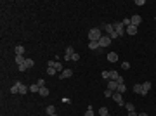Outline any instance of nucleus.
Segmentation results:
<instances>
[{"mask_svg": "<svg viewBox=\"0 0 156 116\" xmlns=\"http://www.w3.org/2000/svg\"><path fill=\"white\" fill-rule=\"evenodd\" d=\"M113 28H115V31L118 33V37L125 35V26H123V23H121V21H116V23L113 24Z\"/></svg>", "mask_w": 156, "mask_h": 116, "instance_id": "2", "label": "nucleus"}, {"mask_svg": "<svg viewBox=\"0 0 156 116\" xmlns=\"http://www.w3.org/2000/svg\"><path fill=\"white\" fill-rule=\"evenodd\" d=\"M101 28H92L90 31H88V40L90 42H99L101 40Z\"/></svg>", "mask_w": 156, "mask_h": 116, "instance_id": "1", "label": "nucleus"}, {"mask_svg": "<svg viewBox=\"0 0 156 116\" xmlns=\"http://www.w3.org/2000/svg\"><path fill=\"white\" fill-rule=\"evenodd\" d=\"M71 61H80V54H76V52H75V54L71 56Z\"/></svg>", "mask_w": 156, "mask_h": 116, "instance_id": "33", "label": "nucleus"}, {"mask_svg": "<svg viewBox=\"0 0 156 116\" xmlns=\"http://www.w3.org/2000/svg\"><path fill=\"white\" fill-rule=\"evenodd\" d=\"M75 54L73 47H66V54H64V61H71V56Z\"/></svg>", "mask_w": 156, "mask_h": 116, "instance_id": "7", "label": "nucleus"}, {"mask_svg": "<svg viewBox=\"0 0 156 116\" xmlns=\"http://www.w3.org/2000/svg\"><path fill=\"white\" fill-rule=\"evenodd\" d=\"M50 116H57V114H50Z\"/></svg>", "mask_w": 156, "mask_h": 116, "instance_id": "39", "label": "nucleus"}, {"mask_svg": "<svg viewBox=\"0 0 156 116\" xmlns=\"http://www.w3.org/2000/svg\"><path fill=\"white\" fill-rule=\"evenodd\" d=\"M121 68H123V69H128V68H130V62H123V64H121Z\"/></svg>", "mask_w": 156, "mask_h": 116, "instance_id": "35", "label": "nucleus"}, {"mask_svg": "<svg viewBox=\"0 0 156 116\" xmlns=\"http://www.w3.org/2000/svg\"><path fill=\"white\" fill-rule=\"evenodd\" d=\"M113 101H115L116 104H120V106H125L123 97H121V94H120V92H113Z\"/></svg>", "mask_w": 156, "mask_h": 116, "instance_id": "4", "label": "nucleus"}, {"mask_svg": "<svg viewBox=\"0 0 156 116\" xmlns=\"http://www.w3.org/2000/svg\"><path fill=\"white\" fill-rule=\"evenodd\" d=\"M85 116H94V107L87 106V111H85Z\"/></svg>", "mask_w": 156, "mask_h": 116, "instance_id": "22", "label": "nucleus"}, {"mask_svg": "<svg viewBox=\"0 0 156 116\" xmlns=\"http://www.w3.org/2000/svg\"><path fill=\"white\" fill-rule=\"evenodd\" d=\"M101 45H99V42H88V48H92V50H96V48H99Z\"/></svg>", "mask_w": 156, "mask_h": 116, "instance_id": "17", "label": "nucleus"}, {"mask_svg": "<svg viewBox=\"0 0 156 116\" xmlns=\"http://www.w3.org/2000/svg\"><path fill=\"white\" fill-rule=\"evenodd\" d=\"M118 76H120V75H118L116 71H109V80H115V81H116Z\"/></svg>", "mask_w": 156, "mask_h": 116, "instance_id": "19", "label": "nucleus"}, {"mask_svg": "<svg viewBox=\"0 0 156 116\" xmlns=\"http://www.w3.org/2000/svg\"><path fill=\"white\" fill-rule=\"evenodd\" d=\"M104 97H113V92H111L109 88H106V90H104Z\"/></svg>", "mask_w": 156, "mask_h": 116, "instance_id": "31", "label": "nucleus"}, {"mask_svg": "<svg viewBox=\"0 0 156 116\" xmlns=\"http://www.w3.org/2000/svg\"><path fill=\"white\" fill-rule=\"evenodd\" d=\"M24 61H26V59L23 57V56H16V62H18V66H21V64H24Z\"/></svg>", "mask_w": 156, "mask_h": 116, "instance_id": "20", "label": "nucleus"}, {"mask_svg": "<svg viewBox=\"0 0 156 116\" xmlns=\"http://www.w3.org/2000/svg\"><path fill=\"white\" fill-rule=\"evenodd\" d=\"M107 61H109V62H116L118 61V54L116 52H109V54H107Z\"/></svg>", "mask_w": 156, "mask_h": 116, "instance_id": "13", "label": "nucleus"}, {"mask_svg": "<svg viewBox=\"0 0 156 116\" xmlns=\"http://www.w3.org/2000/svg\"><path fill=\"white\" fill-rule=\"evenodd\" d=\"M139 116H149V114H146V113H139Z\"/></svg>", "mask_w": 156, "mask_h": 116, "instance_id": "38", "label": "nucleus"}, {"mask_svg": "<svg viewBox=\"0 0 156 116\" xmlns=\"http://www.w3.org/2000/svg\"><path fill=\"white\" fill-rule=\"evenodd\" d=\"M116 92H120V94H123V92H127V87H125V83H121V85H118V90Z\"/></svg>", "mask_w": 156, "mask_h": 116, "instance_id": "25", "label": "nucleus"}, {"mask_svg": "<svg viewBox=\"0 0 156 116\" xmlns=\"http://www.w3.org/2000/svg\"><path fill=\"white\" fill-rule=\"evenodd\" d=\"M47 75H52V76H54V75H59V73L54 68H49V69H47Z\"/></svg>", "mask_w": 156, "mask_h": 116, "instance_id": "27", "label": "nucleus"}, {"mask_svg": "<svg viewBox=\"0 0 156 116\" xmlns=\"http://www.w3.org/2000/svg\"><path fill=\"white\" fill-rule=\"evenodd\" d=\"M38 94H40L42 97H47V95H49V88H47V87H40V92H38Z\"/></svg>", "mask_w": 156, "mask_h": 116, "instance_id": "15", "label": "nucleus"}, {"mask_svg": "<svg viewBox=\"0 0 156 116\" xmlns=\"http://www.w3.org/2000/svg\"><path fill=\"white\" fill-rule=\"evenodd\" d=\"M128 116H139V114H137L135 111H130V113H128Z\"/></svg>", "mask_w": 156, "mask_h": 116, "instance_id": "37", "label": "nucleus"}, {"mask_svg": "<svg viewBox=\"0 0 156 116\" xmlns=\"http://www.w3.org/2000/svg\"><path fill=\"white\" fill-rule=\"evenodd\" d=\"M109 43H111V38H109L107 35H102L101 40H99V45H101V47H107Z\"/></svg>", "mask_w": 156, "mask_h": 116, "instance_id": "5", "label": "nucleus"}, {"mask_svg": "<svg viewBox=\"0 0 156 116\" xmlns=\"http://www.w3.org/2000/svg\"><path fill=\"white\" fill-rule=\"evenodd\" d=\"M99 114L101 116H109V113H107L106 107H99Z\"/></svg>", "mask_w": 156, "mask_h": 116, "instance_id": "24", "label": "nucleus"}, {"mask_svg": "<svg viewBox=\"0 0 156 116\" xmlns=\"http://www.w3.org/2000/svg\"><path fill=\"white\" fill-rule=\"evenodd\" d=\"M18 92H19L18 85H12V87H10V94H18Z\"/></svg>", "mask_w": 156, "mask_h": 116, "instance_id": "29", "label": "nucleus"}, {"mask_svg": "<svg viewBox=\"0 0 156 116\" xmlns=\"http://www.w3.org/2000/svg\"><path fill=\"white\" fill-rule=\"evenodd\" d=\"M125 33H127V35H137V26H134V24L127 26V28H125Z\"/></svg>", "mask_w": 156, "mask_h": 116, "instance_id": "9", "label": "nucleus"}, {"mask_svg": "<svg viewBox=\"0 0 156 116\" xmlns=\"http://www.w3.org/2000/svg\"><path fill=\"white\" fill-rule=\"evenodd\" d=\"M130 21H132V24H134V26H139V24H141V21H142V18H141L139 14H135V16H132V18H130Z\"/></svg>", "mask_w": 156, "mask_h": 116, "instance_id": "12", "label": "nucleus"}, {"mask_svg": "<svg viewBox=\"0 0 156 116\" xmlns=\"http://www.w3.org/2000/svg\"><path fill=\"white\" fill-rule=\"evenodd\" d=\"M101 76L104 78V80H109V71H102V73H101Z\"/></svg>", "mask_w": 156, "mask_h": 116, "instance_id": "30", "label": "nucleus"}, {"mask_svg": "<svg viewBox=\"0 0 156 116\" xmlns=\"http://www.w3.org/2000/svg\"><path fill=\"white\" fill-rule=\"evenodd\" d=\"M16 85H18V88H19V94H21V95H24V94H26V92L29 90V87H26V85H23L21 81H18Z\"/></svg>", "mask_w": 156, "mask_h": 116, "instance_id": "8", "label": "nucleus"}, {"mask_svg": "<svg viewBox=\"0 0 156 116\" xmlns=\"http://www.w3.org/2000/svg\"><path fill=\"white\" fill-rule=\"evenodd\" d=\"M47 64H49V68H54L57 73H63V71H64V69H63V64H61V62H57V61H49Z\"/></svg>", "mask_w": 156, "mask_h": 116, "instance_id": "3", "label": "nucleus"}, {"mask_svg": "<svg viewBox=\"0 0 156 116\" xmlns=\"http://www.w3.org/2000/svg\"><path fill=\"white\" fill-rule=\"evenodd\" d=\"M18 68H19V71H26V69H28V68H26V64H21V66H18Z\"/></svg>", "mask_w": 156, "mask_h": 116, "instance_id": "36", "label": "nucleus"}, {"mask_svg": "<svg viewBox=\"0 0 156 116\" xmlns=\"http://www.w3.org/2000/svg\"><path fill=\"white\" fill-rule=\"evenodd\" d=\"M125 107H127V111H128V113H130V111H135L134 104H130V102H125Z\"/></svg>", "mask_w": 156, "mask_h": 116, "instance_id": "26", "label": "nucleus"}, {"mask_svg": "<svg viewBox=\"0 0 156 116\" xmlns=\"http://www.w3.org/2000/svg\"><path fill=\"white\" fill-rule=\"evenodd\" d=\"M37 85H38V87H45V80H43V78H40L38 81H37Z\"/></svg>", "mask_w": 156, "mask_h": 116, "instance_id": "32", "label": "nucleus"}, {"mask_svg": "<svg viewBox=\"0 0 156 116\" xmlns=\"http://www.w3.org/2000/svg\"><path fill=\"white\" fill-rule=\"evenodd\" d=\"M149 88H151V81H144V83H142V90H144V92H149Z\"/></svg>", "mask_w": 156, "mask_h": 116, "instance_id": "21", "label": "nucleus"}, {"mask_svg": "<svg viewBox=\"0 0 156 116\" xmlns=\"http://www.w3.org/2000/svg\"><path fill=\"white\" fill-rule=\"evenodd\" d=\"M107 88H109L111 92H116L118 90V83L115 81V80H109V81H107Z\"/></svg>", "mask_w": 156, "mask_h": 116, "instance_id": "10", "label": "nucleus"}, {"mask_svg": "<svg viewBox=\"0 0 156 116\" xmlns=\"http://www.w3.org/2000/svg\"><path fill=\"white\" fill-rule=\"evenodd\" d=\"M23 54H24V47H23V45H18V47H16V56H23Z\"/></svg>", "mask_w": 156, "mask_h": 116, "instance_id": "18", "label": "nucleus"}, {"mask_svg": "<svg viewBox=\"0 0 156 116\" xmlns=\"http://www.w3.org/2000/svg\"><path fill=\"white\" fill-rule=\"evenodd\" d=\"M154 19H156V18H154Z\"/></svg>", "mask_w": 156, "mask_h": 116, "instance_id": "40", "label": "nucleus"}, {"mask_svg": "<svg viewBox=\"0 0 156 116\" xmlns=\"http://www.w3.org/2000/svg\"><path fill=\"white\" fill-rule=\"evenodd\" d=\"M29 90H31V92H40V87L35 83V85H31V87H29Z\"/></svg>", "mask_w": 156, "mask_h": 116, "instance_id": "28", "label": "nucleus"}, {"mask_svg": "<svg viewBox=\"0 0 156 116\" xmlns=\"http://www.w3.org/2000/svg\"><path fill=\"white\" fill-rule=\"evenodd\" d=\"M45 113H47V114H56V107H54V106H47V107H45Z\"/></svg>", "mask_w": 156, "mask_h": 116, "instance_id": "16", "label": "nucleus"}, {"mask_svg": "<svg viewBox=\"0 0 156 116\" xmlns=\"http://www.w3.org/2000/svg\"><path fill=\"white\" fill-rule=\"evenodd\" d=\"M104 31L107 33V37H109V35H113V33H115V28H113V24H104Z\"/></svg>", "mask_w": 156, "mask_h": 116, "instance_id": "14", "label": "nucleus"}, {"mask_svg": "<svg viewBox=\"0 0 156 116\" xmlns=\"http://www.w3.org/2000/svg\"><path fill=\"white\" fill-rule=\"evenodd\" d=\"M71 75H73V71H71V69H64L63 73H59V80H64V78H69Z\"/></svg>", "mask_w": 156, "mask_h": 116, "instance_id": "11", "label": "nucleus"}, {"mask_svg": "<svg viewBox=\"0 0 156 116\" xmlns=\"http://www.w3.org/2000/svg\"><path fill=\"white\" fill-rule=\"evenodd\" d=\"M24 64H26V68H33V66H35V61H31V59H26V61H24Z\"/></svg>", "mask_w": 156, "mask_h": 116, "instance_id": "23", "label": "nucleus"}, {"mask_svg": "<svg viewBox=\"0 0 156 116\" xmlns=\"http://www.w3.org/2000/svg\"><path fill=\"white\" fill-rule=\"evenodd\" d=\"M134 92H135V94H141V95L144 97V95H147V92H144V90H142V85H141V83H135V85H134Z\"/></svg>", "mask_w": 156, "mask_h": 116, "instance_id": "6", "label": "nucleus"}, {"mask_svg": "<svg viewBox=\"0 0 156 116\" xmlns=\"http://www.w3.org/2000/svg\"><path fill=\"white\" fill-rule=\"evenodd\" d=\"M135 5H139V7H142V5H144V0H135Z\"/></svg>", "mask_w": 156, "mask_h": 116, "instance_id": "34", "label": "nucleus"}]
</instances>
